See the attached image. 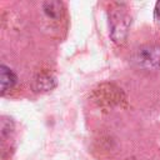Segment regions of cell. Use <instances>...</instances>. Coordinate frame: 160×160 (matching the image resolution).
<instances>
[{
  "instance_id": "cell-1",
  "label": "cell",
  "mask_w": 160,
  "mask_h": 160,
  "mask_svg": "<svg viewBox=\"0 0 160 160\" xmlns=\"http://www.w3.org/2000/svg\"><path fill=\"white\" fill-rule=\"evenodd\" d=\"M134 61L136 62L138 66L148 70H154L160 66V48L152 46V45H146L140 48L135 56Z\"/></svg>"
},
{
  "instance_id": "cell-2",
  "label": "cell",
  "mask_w": 160,
  "mask_h": 160,
  "mask_svg": "<svg viewBox=\"0 0 160 160\" xmlns=\"http://www.w3.org/2000/svg\"><path fill=\"white\" fill-rule=\"evenodd\" d=\"M111 36L112 39L119 42V41H122L126 36V32H128V28H129V18L124 14H120V12H116L111 16Z\"/></svg>"
},
{
  "instance_id": "cell-3",
  "label": "cell",
  "mask_w": 160,
  "mask_h": 160,
  "mask_svg": "<svg viewBox=\"0 0 160 160\" xmlns=\"http://www.w3.org/2000/svg\"><path fill=\"white\" fill-rule=\"evenodd\" d=\"M0 82H1V94H5L8 90L12 89L16 84V75L6 65H0Z\"/></svg>"
},
{
  "instance_id": "cell-4",
  "label": "cell",
  "mask_w": 160,
  "mask_h": 160,
  "mask_svg": "<svg viewBox=\"0 0 160 160\" xmlns=\"http://www.w3.org/2000/svg\"><path fill=\"white\" fill-rule=\"evenodd\" d=\"M45 12L51 18H58L61 12V4L59 1H46L42 4Z\"/></svg>"
},
{
  "instance_id": "cell-5",
  "label": "cell",
  "mask_w": 160,
  "mask_h": 160,
  "mask_svg": "<svg viewBox=\"0 0 160 160\" xmlns=\"http://www.w3.org/2000/svg\"><path fill=\"white\" fill-rule=\"evenodd\" d=\"M36 82H39V88L41 90H50L55 86V80L51 76H40L39 80H36Z\"/></svg>"
},
{
  "instance_id": "cell-6",
  "label": "cell",
  "mask_w": 160,
  "mask_h": 160,
  "mask_svg": "<svg viewBox=\"0 0 160 160\" xmlns=\"http://www.w3.org/2000/svg\"><path fill=\"white\" fill-rule=\"evenodd\" d=\"M155 16H156V19L160 20V0L155 4Z\"/></svg>"
}]
</instances>
